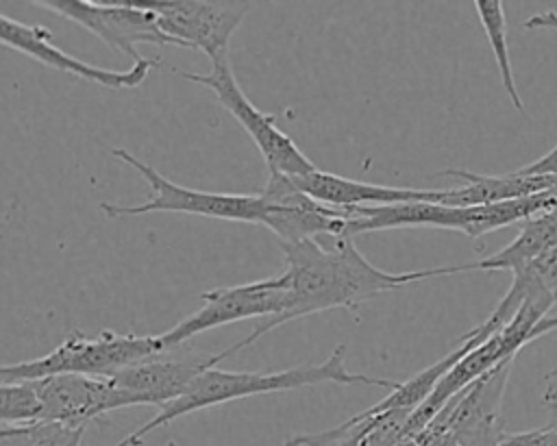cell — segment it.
<instances>
[{
	"label": "cell",
	"mask_w": 557,
	"mask_h": 446,
	"mask_svg": "<svg viewBox=\"0 0 557 446\" xmlns=\"http://www.w3.org/2000/svg\"><path fill=\"white\" fill-rule=\"evenodd\" d=\"M281 248L285 257L283 274L287 276L289 285L283 313L255 326L246 339L226 348L222 352L224 359L289 320L337 307L355 311L359 305L409 283L459 274V265L416 272H385L372 265L357 250L350 235H324L315 239L285 241Z\"/></svg>",
	"instance_id": "cell-1"
},
{
	"label": "cell",
	"mask_w": 557,
	"mask_h": 446,
	"mask_svg": "<svg viewBox=\"0 0 557 446\" xmlns=\"http://www.w3.org/2000/svg\"><path fill=\"white\" fill-rule=\"evenodd\" d=\"M346 346L339 344L322 363L289 368V370H276V372H233V370H218L211 368L202 372L187 389L185 396L178 400L165 405L152 420H148L144 426H139L133 437L141 442V437L159 426H165L174 422L181 416L215 407L222 402L250 398V396H263L272 392H289L298 387L320 385V383H339V385H379L387 387L389 392L398 385L389 379L368 376L350 372L344 363Z\"/></svg>",
	"instance_id": "cell-2"
},
{
	"label": "cell",
	"mask_w": 557,
	"mask_h": 446,
	"mask_svg": "<svg viewBox=\"0 0 557 446\" xmlns=\"http://www.w3.org/2000/svg\"><path fill=\"white\" fill-rule=\"evenodd\" d=\"M168 352L161 335H135L102 331L96 337L72 333L54 350L44 357L4 363L0 368V381H39L54 374H85L111 379L122 370Z\"/></svg>",
	"instance_id": "cell-3"
},
{
	"label": "cell",
	"mask_w": 557,
	"mask_h": 446,
	"mask_svg": "<svg viewBox=\"0 0 557 446\" xmlns=\"http://www.w3.org/2000/svg\"><path fill=\"white\" fill-rule=\"evenodd\" d=\"M111 154L115 159H120L122 163L131 165L133 170H137L139 176L148 183L150 194H148L146 202L131 205V207L100 202V209L104 211L107 218L174 211V213H189V215H202V218H213V220L261 224L263 202H261L259 194H215V191L183 187L178 183H172L161 172H157L152 165L139 161L135 154H131L124 148H113Z\"/></svg>",
	"instance_id": "cell-4"
},
{
	"label": "cell",
	"mask_w": 557,
	"mask_h": 446,
	"mask_svg": "<svg viewBox=\"0 0 557 446\" xmlns=\"http://www.w3.org/2000/svg\"><path fill=\"white\" fill-rule=\"evenodd\" d=\"M176 74L181 78L202 85L215 94L220 104L250 135V139L259 148L270 174L305 176V174L318 170L313 165V161L296 146V141L276 126L274 115L263 113L248 100V96L242 91V87L233 74L228 57L218 63H211L209 74H194V72H183V70H178Z\"/></svg>",
	"instance_id": "cell-5"
},
{
	"label": "cell",
	"mask_w": 557,
	"mask_h": 446,
	"mask_svg": "<svg viewBox=\"0 0 557 446\" xmlns=\"http://www.w3.org/2000/svg\"><path fill=\"white\" fill-rule=\"evenodd\" d=\"M48 9L83 28L94 33L113 50L128 54L133 63L144 57L137 52V44L178 46L159 24V15L144 2L135 0H37L33 2Z\"/></svg>",
	"instance_id": "cell-6"
},
{
	"label": "cell",
	"mask_w": 557,
	"mask_h": 446,
	"mask_svg": "<svg viewBox=\"0 0 557 446\" xmlns=\"http://www.w3.org/2000/svg\"><path fill=\"white\" fill-rule=\"evenodd\" d=\"M287 287V276L281 272L272 278L209 289L200 294V309L183 318L170 331L161 333V342L165 350H172L194 335L222 324L239 322L246 318H276L285 309Z\"/></svg>",
	"instance_id": "cell-7"
},
{
	"label": "cell",
	"mask_w": 557,
	"mask_h": 446,
	"mask_svg": "<svg viewBox=\"0 0 557 446\" xmlns=\"http://www.w3.org/2000/svg\"><path fill=\"white\" fill-rule=\"evenodd\" d=\"M261 226L270 228L281 244L315 239L324 235H357V218L350 209H335L305 194L292 176L270 174L263 191Z\"/></svg>",
	"instance_id": "cell-8"
},
{
	"label": "cell",
	"mask_w": 557,
	"mask_h": 446,
	"mask_svg": "<svg viewBox=\"0 0 557 446\" xmlns=\"http://www.w3.org/2000/svg\"><path fill=\"white\" fill-rule=\"evenodd\" d=\"M513 359L500 363L455 398L435 416L450 446H496L507 433L503 424V398Z\"/></svg>",
	"instance_id": "cell-9"
},
{
	"label": "cell",
	"mask_w": 557,
	"mask_h": 446,
	"mask_svg": "<svg viewBox=\"0 0 557 446\" xmlns=\"http://www.w3.org/2000/svg\"><path fill=\"white\" fill-rule=\"evenodd\" d=\"M159 15L163 33L181 48L205 52L211 63L228 57V41L248 13V2H200V0H157L146 2Z\"/></svg>",
	"instance_id": "cell-10"
},
{
	"label": "cell",
	"mask_w": 557,
	"mask_h": 446,
	"mask_svg": "<svg viewBox=\"0 0 557 446\" xmlns=\"http://www.w3.org/2000/svg\"><path fill=\"white\" fill-rule=\"evenodd\" d=\"M0 41L2 46L15 52H22L52 70L65 72L70 76H76L109 89H135L146 80L150 70L161 63L159 59L144 57L139 63H133L128 70H104L61 50L52 41V33L48 28L17 22L4 13L0 15Z\"/></svg>",
	"instance_id": "cell-11"
},
{
	"label": "cell",
	"mask_w": 557,
	"mask_h": 446,
	"mask_svg": "<svg viewBox=\"0 0 557 446\" xmlns=\"http://www.w3.org/2000/svg\"><path fill=\"white\" fill-rule=\"evenodd\" d=\"M44 420L87 426L89 420L100 418L120 407L137 405L135 398L117 387L113 379L85 374H54L35 381Z\"/></svg>",
	"instance_id": "cell-12"
},
{
	"label": "cell",
	"mask_w": 557,
	"mask_h": 446,
	"mask_svg": "<svg viewBox=\"0 0 557 446\" xmlns=\"http://www.w3.org/2000/svg\"><path fill=\"white\" fill-rule=\"evenodd\" d=\"M224 357L218 355H178L161 352L111 376L117 387L128 392L137 405H159L161 409L187 394L189 385Z\"/></svg>",
	"instance_id": "cell-13"
},
{
	"label": "cell",
	"mask_w": 557,
	"mask_h": 446,
	"mask_svg": "<svg viewBox=\"0 0 557 446\" xmlns=\"http://www.w3.org/2000/svg\"><path fill=\"white\" fill-rule=\"evenodd\" d=\"M294 183L309 194L313 200L335 207V209H363V207H385L398 202H437L440 189H409V187H387L363 181L344 178L331 172L313 170L305 176H292Z\"/></svg>",
	"instance_id": "cell-14"
},
{
	"label": "cell",
	"mask_w": 557,
	"mask_h": 446,
	"mask_svg": "<svg viewBox=\"0 0 557 446\" xmlns=\"http://www.w3.org/2000/svg\"><path fill=\"white\" fill-rule=\"evenodd\" d=\"M442 174L461 181L459 187L440 189L437 205L446 207H483L557 189V176L522 174L518 170L498 176L474 174L468 170H444Z\"/></svg>",
	"instance_id": "cell-15"
},
{
	"label": "cell",
	"mask_w": 557,
	"mask_h": 446,
	"mask_svg": "<svg viewBox=\"0 0 557 446\" xmlns=\"http://www.w3.org/2000/svg\"><path fill=\"white\" fill-rule=\"evenodd\" d=\"M555 244H557V215L550 211L522 222L520 233L505 248H500L498 252L481 261L459 265V272L509 270L516 276L524 272L537 257H542Z\"/></svg>",
	"instance_id": "cell-16"
},
{
	"label": "cell",
	"mask_w": 557,
	"mask_h": 446,
	"mask_svg": "<svg viewBox=\"0 0 557 446\" xmlns=\"http://www.w3.org/2000/svg\"><path fill=\"white\" fill-rule=\"evenodd\" d=\"M479 15V22L485 30L487 44L494 52V61L500 74L503 89L507 91L511 104L518 111H524V102L520 98V91L516 87L513 67H511V54H509V41H507V20H505V7L500 0H476L472 2Z\"/></svg>",
	"instance_id": "cell-17"
},
{
	"label": "cell",
	"mask_w": 557,
	"mask_h": 446,
	"mask_svg": "<svg viewBox=\"0 0 557 446\" xmlns=\"http://www.w3.org/2000/svg\"><path fill=\"white\" fill-rule=\"evenodd\" d=\"M85 426L37 420L28 424H2L0 446H81Z\"/></svg>",
	"instance_id": "cell-18"
},
{
	"label": "cell",
	"mask_w": 557,
	"mask_h": 446,
	"mask_svg": "<svg viewBox=\"0 0 557 446\" xmlns=\"http://www.w3.org/2000/svg\"><path fill=\"white\" fill-rule=\"evenodd\" d=\"M44 420V405L35 381H13L0 387V422L28 424Z\"/></svg>",
	"instance_id": "cell-19"
},
{
	"label": "cell",
	"mask_w": 557,
	"mask_h": 446,
	"mask_svg": "<svg viewBox=\"0 0 557 446\" xmlns=\"http://www.w3.org/2000/svg\"><path fill=\"white\" fill-rule=\"evenodd\" d=\"M557 305V244L524 270Z\"/></svg>",
	"instance_id": "cell-20"
},
{
	"label": "cell",
	"mask_w": 557,
	"mask_h": 446,
	"mask_svg": "<svg viewBox=\"0 0 557 446\" xmlns=\"http://www.w3.org/2000/svg\"><path fill=\"white\" fill-rule=\"evenodd\" d=\"M496 446H557V431L544 426L522 433H507Z\"/></svg>",
	"instance_id": "cell-21"
},
{
	"label": "cell",
	"mask_w": 557,
	"mask_h": 446,
	"mask_svg": "<svg viewBox=\"0 0 557 446\" xmlns=\"http://www.w3.org/2000/svg\"><path fill=\"white\" fill-rule=\"evenodd\" d=\"M518 172L522 174H542V176H557V146L542 154L540 159L522 165Z\"/></svg>",
	"instance_id": "cell-22"
},
{
	"label": "cell",
	"mask_w": 557,
	"mask_h": 446,
	"mask_svg": "<svg viewBox=\"0 0 557 446\" xmlns=\"http://www.w3.org/2000/svg\"><path fill=\"white\" fill-rule=\"evenodd\" d=\"M524 28H533V30H557V11H544L537 15H531L524 22Z\"/></svg>",
	"instance_id": "cell-23"
},
{
	"label": "cell",
	"mask_w": 557,
	"mask_h": 446,
	"mask_svg": "<svg viewBox=\"0 0 557 446\" xmlns=\"http://www.w3.org/2000/svg\"><path fill=\"white\" fill-rule=\"evenodd\" d=\"M544 405H546V411H548V429L557 431V389H548L544 394Z\"/></svg>",
	"instance_id": "cell-24"
},
{
	"label": "cell",
	"mask_w": 557,
	"mask_h": 446,
	"mask_svg": "<svg viewBox=\"0 0 557 446\" xmlns=\"http://www.w3.org/2000/svg\"><path fill=\"white\" fill-rule=\"evenodd\" d=\"M139 444H141V442H137V439L133 437V433H131L128 437H124V439H122V442H117L115 446H139Z\"/></svg>",
	"instance_id": "cell-25"
}]
</instances>
